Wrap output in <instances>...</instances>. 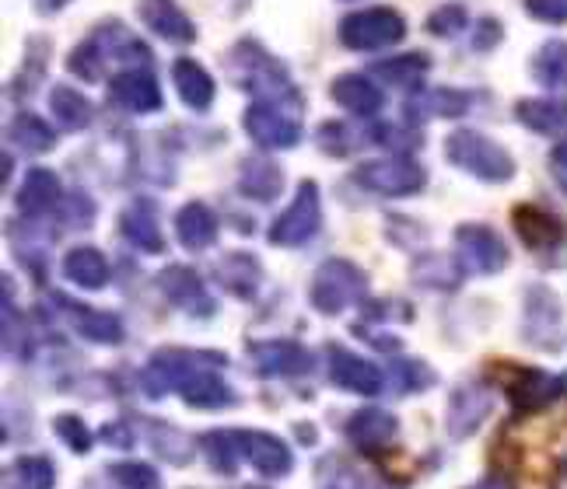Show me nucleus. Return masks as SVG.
<instances>
[{
  "label": "nucleus",
  "mask_w": 567,
  "mask_h": 489,
  "mask_svg": "<svg viewBox=\"0 0 567 489\" xmlns=\"http://www.w3.org/2000/svg\"><path fill=\"white\" fill-rule=\"evenodd\" d=\"M225 63H228L235 87L256 95L259 102H284V105L301 108V95L291 84L288 66H284L267 46H259L256 39H238L225 53Z\"/></svg>",
  "instance_id": "1"
},
{
  "label": "nucleus",
  "mask_w": 567,
  "mask_h": 489,
  "mask_svg": "<svg viewBox=\"0 0 567 489\" xmlns=\"http://www.w3.org/2000/svg\"><path fill=\"white\" fill-rule=\"evenodd\" d=\"M109 60H123L130 66H147L151 50L123 25V21L109 18V21H102V25H95L89 35H84V42L78 50H71L68 71L78 74L81 81L99 84L105 77V63Z\"/></svg>",
  "instance_id": "2"
},
{
  "label": "nucleus",
  "mask_w": 567,
  "mask_h": 489,
  "mask_svg": "<svg viewBox=\"0 0 567 489\" xmlns=\"http://www.w3.org/2000/svg\"><path fill=\"white\" fill-rule=\"evenodd\" d=\"M445 158L480 183L501 186L515 179V158L480 129H452L445 137Z\"/></svg>",
  "instance_id": "3"
},
{
  "label": "nucleus",
  "mask_w": 567,
  "mask_h": 489,
  "mask_svg": "<svg viewBox=\"0 0 567 489\" xmlns=\"http://www.w3.org/2000/svg\"><path fill=\"white\" fill-rule=\"evenodd\" d=\"M340 46L351 53H379L392 50L406 39V18L396 8H361L340 18L337 25Z\"/></svg>",
  "instance_id": "4"
},
{
  "label": "nucleus",
  "mask_w": 567,
  "mask_h": 489,
  "mask_svg": "<svg viewBox=\"0 0 567 489\" xmlns=\"http://www.w3.org/2000/svg\"><path fill=\"white\" fill-rule=\"evenodd\" d=\"M364 294H368V277L351 259H326L316 270L309 291L316 311H322V315H340L351 304L364 301Z\"/></svg>",
  "instance_id": "5"
},
{
  "label": "nucleus",
  "mask_w": 567,
  "mask_h": 489,
  "mask_svg": "<svg viewBox=\"0 0 567 489\" xmlns=\"http://www.w3.org/2000/svg\"><path fill=\"white\" fill-rule=\"evenodd\" d=\"M354 183L375 196H392L403 199L427 186V171L421 162H413L410 154H389V158H375L354 168Z\"/></svg>",
  "instance_id": "6"
},
{
  "label": "nucleus",
  "mask_w": 567,
  "mask_h": 489,
  "mask_svg": "<svg viewBox=\"0 0 567 489\" xmlns=\"http://www.w3.org/2000/svg\"><path fill=\"white\" fill-rule=\"evenodd\" d=\"M319 228H322V196L312 179H305L288 210L270 225L267 238L277 249H301V245H309L319 235Z\"/></svg>",
  "instance_id": "7"
},
{
  "label": "nucleus",
  "mask_w": 567,
  "mask_h": 489,
  "mask_svg": "<svg viewBox=\"0 0 567 489\" xmlns=\"http://www.w3.org/2000/svg\"><path fill=\"white\" fill-rule=\"evenodd\" d=\"M301 108L284 102H252L243 116L249 141L264 150H291L301 141Z\"/></svg>",
  "instance_id": "8"
},
{
  "label": "nucleus",
  "mask_w": 567,
  "mask_h": 489,
  "mask_svg": "<svg viewBox=\"0 0 567 489\" xmlns=\"http://www.w3.org/2000/svg\"><path fill=\"white\" fill-rule=\"evenodd\" d=\"M204 364L221 367L225 357H221V353H196V350H162V353H155V357L147 361V367L141 374V388H144L147 398H162L172 388L179 392L186 377L193 371H200Z\"/></svg>",
  "instance_id": "9"
},
{
  "label": "nucleus",
  "mask_w": 567,
  "mask_h": 489,
  "mask_svg": "<svg viewBox=\"0 0 567 489\" xmlns=\"http://www.w3.org/2000/svg\"><path fill=\"white\" fill-rule=\"evenodd\" d=\"M522 336L539 350H560L567 343L564 308L550 287L533 283L526 291V315H522Z\"/></svg>",
  "instance_id": "10"
},
{
  "label": "nucleus",
  "mask_w": 567,
  "mask_h": 489,
  "mask_svg": "<svg viewBox=\"0 0 567 489\" xmlns=\"http://www.w3.org/2000/svg\"><path fill=\"white\" fill-rule=\"evenodd\" d=\"M455 252H460L463 270L494 277L508 266V245L487 225H460L455 228Z\"/></svg>",
  "instance_id": "11"
},
{
  "label": "nucleus",
  "mask_w": 567,
  "mask_h": 489,
  "mask_svg": "<svg viewBox=\"0 0 567 489\" xmlns=\"http://www.w3.org/2000/svg\"><path fill=\"white\" fill-rule=\"evenodd\" d=\"M158 291L168 298V304H176L179 311H186V315L207 319L217 311L204 280L196 277V270H189V266H165L158 273Z\"/></svg>",
  "instance_id": "12"
},
{
  "label": "nucleus",
  "mask_w": 567,
  "mask_h": 489,
  "mask_svg": "<svg viewBox=\"0 0 567 489\" xmlns=\"http://www.w3.org/2000/svg\"><path fill=\"white\" fill-rule=\"evenodd\" d=\"M494 409V392L484 382H466L452 392L449 398V416H445V427L455 440L470 437Z\"/></svg>",
  "instance_id": "13"
},
{
  "label": "nucleus",
  "mask_w": 567,
  "mask_h": 489,
  "mask_svg": "<svg viewBox=\"0 0 567 489\" xmlns=\"http://www.w3.org/2000/svg\"><path fill=\"white\" fill-rule=\"evenodd\" d=\"M109 95H113L116 105H123L126 113H137V116H147V113H158L162 108V84L158 77L147 71V66H126L123 74H116L109 81Z\"/></svg>",
  "instance_id": "14"
},
{
  "label": "nucleus",
  "mask_w": 567,
  "mask_h": 489,
  "mask_svg": "<svg viewBox=\"0 0 567 489\" xmlns=\"http://www.w3.org/2000/svg\"><path fill=\"white\" fill-rule=\"evenodd\" d=\"M137 14L147 32H155L165 42H176V46H189V42L200 39L196 21L179 8V0H137Z\"/></svg>",
  "instance_id": "15"
},
{
  "label": "nucleus",
  "mask_w": 567,
  "mask_h": 489,
  "mask_svg": "<svg viewBox=\"0 0 567 489\" xmlns=\"http://www.w3.org/2000/svg\"><path fill=\"white\" fill-rule=\"evenodd\" d=\"M473 98L460 87H449V84H439V87H427V92H417L403 102V116L410 123H427V119H460L470 113Z\"/></svg>",
  "instance_id": "16"
},
{
  "label": "nucleus",
  "mask_w": 567,
  "mask_h": 489,
  "mask_svg": "<svg viewBox=\"0 0 567 489\" xmlns=\"http://www.w3.org/2000/svg\"><path fill=\"white\" fill-rule=\"evenodd\" d=\"M330 377L337 388L354 392V395H379L385 385V377L375 364L354 357V353L343 346H330Z\"/></svg>",
  "instance_id": "17"
},
{
  "label": "nucleus",
  "mask_w": 567,
  "mask_h": 489,
  "mask_svg": "<svg viewBox=\"0 0 567 489\" xmlns=\"http://www.w3.org/2000/svg\"><path fill=\"white\" fill-rule=\"evenodd\" d=\"M120 231L123 238L134 245V249L158 256L165 252V238H162V225H158V207L151 199H134L123 214H120Z\"/></svg>",
  "instance_id": "18"
},
{
  "label": "nucleus",
  "mask_w": 567,
  "mask_h": 489,
  "mask_svg": "<svg viewBox=\"0 0 567 489\" xmlns=\"http://www.w3.org/2000/svg\"><path fill=\"white\" fill-rule=\"evenodd\" d=\"M330 98L343 108V113L364 116V119L368 116H379L382 105H385L382 87L372 77H364V74H340V77H333Z\"/></svg>",
  "instance_id": "19"
},
{
  "label": "nucleus",
  "mask_w": 567,
  "mask_h": 489,
  "mask_svg": "<svg viewBox=\"0 0 567 489\" xmlns=\"http://www.w3.org/2000/svg\"><path fill=\"white\" fill-rule=\"evenodd\" d=\"M347 434H351V440L358 444L361 451H382V448H389L392 440H396L400 424H396V416H392L389 409L364 406V409H358L351 419H347Z\"/></svg>",
  "instance_id": "20"
},
{
  "label": "nucleus",
  "mask_w": 567,
  "mask_h": 489,
  "mask_svg": "<svg viewBox=\"0 0 567 489\" xmlns=\"http://www.w3.org/2000/svg\"><path fill=\"white\" fill-rule=\"evenodd\" d=\"M243 458L252 461V469L267 479H280L291 472V451L288 444L264 430H243Z\"/></svg>",
  "instance_id": "21"
},
{
  "label": "nucleus",
  "mask_w": 567,
  "mask_h": 489,
  "mask_svg": "<svg viewBox=\"0 0 567 489\" xmlns=\"http://www.w3.org/2000/svg\"><path fill=\"white\" fill-rule=\"evenodd\" d=\"M60 196H63V189H60L56 171L32 168V171H25V179H21L14 204L25 217L39 220V217H47V214H53L60 207Z\"/></svg>",
  "instance_id": "22"
},
{
  "label": "nucleus",
  "mask_w": 567,
  "mask_h": 489,
  "mask_svg": "<svg viewBox=\"0 0 567 489\" xmlns=\"http://www.w3.org/2000/svg\"><path fill=\"white\" fill-rule=\"evenodd\" d=\"M172 84H176L183 105L193 108V113H207V108L214 105L217 87H214V77L200 60L179 56L176 63H172Z\"/></svg>",
  "instance_id": "23"
},
{
  "label": "nucleus",
  "mask_w": 567,
  "mask_h": 489,
  "mask_svg": "<svg viewBox=\"0 0 567 489\" xmlns=\"http://www.w3.org/2000/svg\"><path fill=\"white\" fill-rule=\"evenodd\" d=\"M238 193L256 199V204H274L284 193V168L270 162L267 154H252L238 165Z\"/></svg>",
  "instance_id": "24"
},
{
  "label": "nucleus",
  "mask_w": 567,
  "mask_h": 489,
  "mask_svg": "<svg viewBox=\"0 0 567 489\" xmlns=\"http://www.w3.org/2000/svg\"><path fill=\"white\" fill-rule=\"evenodd\" d=\"M214 280L221 283L228 294L252 301L259 283H264V266H259V259L252 252H228L214 266Z\"/></svg>",
  "instance_id": "25"
},
{
  "label": "nucleus",
  "mask_w": 567,
  "mask_h": 489,
  "mask_svg": "<svg viewBox=\"0 0 567 489\" xmlns=\"http://www.w3.org/2000/svg\"><path fill=\"white\" fill-rule=\"evenodd\" d=\"M56 304L68 311V319L74 325L78 336H84L89 343H120L123 340V322L113 315V311H99L89 304H78L56 294Z\"/></svg>",
  "instance_id": "26"
},
{
  "label": "nucleus",
  "mask_w": 567,
  "mask_h": 489,
  "mask_svg": "<svg viewBox=\"0 0 567 489\" xmlns=\"http://www.w3.org/2000/svg\"><path fill=\"white\" fill-rule=\"evenodd\" d=\"M515 119L539 137H567V102L560 98H522L515 102Z\"/></svg>",
  "instance_id": "27"
},
{
  "label": "nucleus",
  "mask_w": 567,
  "mask_h": 489,
  "mask_svg": "<svg viewBox=\"0 0 567 489\" xmlns=\"http://www.w3.org/2000/svg\"><path fill=\"white\" fill-rule=\"evenodd\" d=\"M252 364L259 374L277 377V374H301L312 367V357L291 340H274V343H256L252 346Z\"/></svg>",
  "instance_id": "28"
},
{
  "label": "nucleus",
  "mask_w": 567,
  "mask_h": 489,
  "mask_svg": "<svg viewBox=\"0 0 567 489\" xmlns=\"http://www.w3.org/2000/svg\"><path fill=\"white\" fill-rule=\"evenodd\" d=\"M176 238L183 249L189 252H204L210 249V245L217 241V217L207 204H200V199H193V204L179 207L176 214Z\"/></svg>",
  "instance_id": "29"
},
{
  "label": "nucleus",
  "mask_w": 567,
  "mask_h": 489,
  "mask_svg": "<svg viewBox=\"0 0 567 489\" xmlns=\"http://www.w3.org/2000/svg\"><path fill=\"white\" fill-rule=\"evenodd\" d=\"M431 71V56L427 53H400V56H385L379 63H372V74L389 84V87H403V92L417 95V87L424 84Z\"/></svg>",
  "instance_id": "30"
},
{
  "label": "nucleus",
  "mask_w": 567,
  "mask_h": 489,
  "mask_svg": "<svg viewBox=\"0 0 567 489\" xmlns=\"http://www.w3.org/2000/svg\"><path fill=\"white\" fill-rule=\"evenodd\" d=\"M463 277H466L463 262H455L452 256L442 252H427L410 266V280L424 287V291H455Z\"/></svg>",
  "instance_id": "31"
},
{
  "label": "nucleus",
  "mask_w": 567,
  "mask_h": 489,
  "mask_svg": "<svg viewBox=\"0 0 567 489\" xmlns=\"http://www.w3.org/2000/svg\"><path fill=\"white\" fill-rule=\"evenodd\" d=\"M512 225L518 231V238L529 245V249H550V245L560 241V220L533 204H522L512 210Z\"/></svg>",
  "instance_id": "32"
},
{
  "label": "nucleus",
  "mask_w": 567,
  "mask_h": 489,
  "mask_svg": "<svg viewBox=\"0 0 567 489\" xmlns=\"http://www.w3.org/2000/svg\"><path fill=\"white\" fill-rule=\"evenodd\" d=\"M63 277L74 287H84V291H102L109 283V259L92 245H78L63 256Z\"/></svg>",
  "instance_id": "33"
},
{
  "label": "nucleus",
  "mask_w": 567,
  "mask_h": 489,
  "mask_svg": "<svg viewBox=\"0 0 567 489\" xmlns=\"http://www.w3.org/2000/svg\"><path fill=\"white\" fill-rule=\"evenodd\" d=\"M529 74L547 92H567V39H547L529 60Z\"/></svg>",
  "instance_id": "34"
},
{
  "label": "nucleus",
  "mask_w": 567,
  "mask_h": 489,
  "mask_svg": "<svg viewBox=\"0 0 567 489\" xmlns=\"http://www.w3.org/2000/svg\"><path fill=\"white\" fill-rule=\"evenodd\" d=\"M179 395L193 409H228L235 403V392L228 388L225 377H217L210 371H193L183 382Z\"/></svg>",
  "instance_id": "35"
},
{
  "label": "nucleus",
  "mask_w": 567,
  "mask_h": 489,
  "mask_svg": "<svg viewBox=\"0 0 567 489\" xmlns=\"http://www.w3.org/2000/svg\"><path fill=\"white\" fill-rule=\"evenodd\" d=\"M50 113H53V119H56L63 129L81 133V129H89V126H92L95 108H92V102L84 98L81 92H74L71 84H56L53 92H50Z\"/></svg>",
  "instance_id": "36"
},
{
  "label": "nucleus",
  "mask_w": 567,
  "mask_h": 489,
  "mask_svg": "<svg viewBox=\"0 0 567 489\" xmlns=\"http://www.w3.org/2000/svg\"><path fill=\"white\" fill-rule=\"evenodd\" d=\"M8 141L25 154H47L56 147V129L47 119H39L35 113H18L8 123Z\"/></svg>",
  "instance_id": "37"
},
{
  "label": "nucleus",
  "mask_w": 567,
  "mask_h": 489,
  "mask_svg": "<svg viewBox=\"0 0 567 489\" xmlns=\"http://www.w3.org/2000/svg\"><path fill=\"white\" fill-rule=\"evenodd\" d=\"M56 472L50 458H18L4 469V489H53Z\"/></svg>",
  "instance_id": "38"
},
{
  "label": "nucleus",
  "mask_w": 567,
  "mask_h": 489,
  "mask_svg": "<svg viewBox=\"0 0 567 489\" xmlns=\"http://www.w3.org/2000/svg\"><path fill=\"white\" fill-rule=\"evenodd\" d=\"M557 392H564V385L557 382V377L543 374V371H526L518 377V385L512 388V403L518 409H543Z\"/></svg>",
  "instance_id": "39"
},
{
  "label": "nucleus",
  "mask_w": 567,
  "mask_h": 489,
  "mask_svg": "<svg viewBox=\"0 0 567 489\" xmlns=\"http://www.w3.org/2000/svg\"><path fill=\"white\" fill-rule=\"evenodd\" d=\"M204 451L210 458V469L231 476L243 461V430H210L204 437Z\"/></svg>",
  "instance_id": "40"
},
{
  "label": "nucleus",
  "mask_w": 567,
  "mask_h": 489,
  "mask_svg": "<svg viewBox=\"0 0 567 489\" xmlns=\"http://www.w3.org/2000/svg\"><path fill=\"white\" fill-rule=\"evenodd\" d=\"M466 25H470V11H466V4H455V0L452 4H439L424 18V29L434 39H455L466 32Z\"/></svg>",
  "instance_id": "41"
},
{
  "label": "nucleus",
  "mask_w": 567,
  "mask_h": 489,
  "mask_svg": "<svg viewBox=\"0 0 567 489\" xmlns=\"http://www.w3.org/2000/svg\"><path fill=\"white\" fill-rule=\"evenodd\" d=\"M151 448L158 451V458H165L172 465H186L193 458L189 437L179 434L176 427H168V424H155V427H151Z\"/></svg>",
  "instance_id": "42"
},
{
  "label": "nucleus",
  "mask_w": 567,
  "mask_h": 489,
  "mask_svg": "<svg viewBox=\"0 0 567 489\" xmlns=\"http://www.w3.org/2000/svg\"><path fill=\"white\" fill-rule=\"evenodd\" d=\"M316 141H319V147L326 154H333V158H347V154L361 144V137L347 123H322L319 133H316Z\"/></svg>",
  "instance_id": "43"
},
{
  "label": "nucleus",
  "mask_w": 567,
  "mask_h": 489,
  "mask_svg": "<svg viewBox=\"0 0 567 489\" xmlns=\"http://www.w3.org/2000/svg\"><path fill=\"white\" fill-rule=\"evenodd\" d=\"M109 476H113L123 489H158V486H162L158 472L151 469V465H144V461H123V465H113V469H109Z\"/></svg>",
  "instance_id": "44"
},
{
  "label": "nucleus",
  "mask_w": 567,
  "mask_h": 489,
  "mask_svg": "<svg viewBox=\"0 0 567 489\" xmlns=\"http://www.w3.org/2000/svg\"><path fill=\"white\" fill-rule=\"evenodd\" d=\"M56 434H60V440L68 444L71 451H78V455H84L92 448V434H89V427H84V419L81 416H60L56 419Z\"/></svg>",
  "instance_id": "45"
},
{
  "label": "nucleus",
  "mask_w": 567,
  "mask_h": 489,
  "mask_svg": "<svg viewBox=\"0 0 567 489\" xmlns=\"http://www.w3.org/2000/svg\"><path fill=\"white\" fill-rule=\"evenodd\" d=\"M526 14L543 25H567V0H526Z\"/></svg>",
  "instance_id": "46"
},
{
  "label": "nucleus",
  "mask_w": 567,
  "mask_h": 489,
  "mask_svg": "<svg viewBox=\"0 0 567 489\" xmlns=\"http://www.w3.org/2000/svg\"><path fill=\"white\" fill-rule=\"evenodd\" d=\"M92 220H95V204L81 189H74L71 199H68V210H63V225H68V228H89Z\"/></svg>",
  "instance_id": "47"
},
{
  "label": "nucleus",
  "mask_w": 567,
  "mask_h": 489,
  "mask_svg": "<svg viewBox=\"0 0 567 489\" xmlns=\"http://www.w3.org/2000/svg\"><path fill=\"white\" fill-rule=\"evenodd\" d=\"M501 39H505V25H501L497 18H480V21H476V29H473L470 46H473L476 53H487V50L501 46Z\"/></svg>",
  "instance_id": "48"
},
{
  "label": "nucleus",
  "mask_w": 567,
  "mask_h": 489,
  "mask_svg": "<svg viewBox=\"0 0 567 489\" xmlns=\"http://www.w3.org/2000/svg\"><path fill=\"white\" fill-rule=\"evenodd\" d=\"M550 168H554V175H557L560 189L567 193V144L554 147V154H550Z\"/></svg>",
  "instance_id": "49"
},
{
  "label": "nucleus",
  "mask_w": 567,
  "mask_h": 489,
  "mask_svg": "<svg viewBox=\"0 0 567 489\" xmlns=\"http://www.w3.org/2000/svg\"><path fill=\"white\" fill-rule=\"evenodd\" d=\"M102 440H105V444H113V448H130V444H134V437H130L120 424H109V427L102 430Z\"/></svg>",
  "instance_id": "50"
},
{
  "label": "nucleus",
  "mask_w": 567,
  "mask_h": 489,
  "mask_svg": "<svg viewBox=\"0 0 567 489\" xmlns=\"http://www.w3.org/2000/svg\"><path fill=\"white\" fill-rule=\"evenodd\" d=\"M470 489H508V482L505 479H484V482H476Z\"/></svg>",
  "instance_id": "51"
},
{
  "label": "nucleus",
  "mask_w": 567,
  "mask_h": 489,
  "mask_svg": "<svg viewBox=\"0 0 567 489\" xmlns=\"http://www.w3.org/2000/svg\"><path fill=\"white\" fill-rule=\"evenodd\" d=\"M39 4H47V11H60L63 0H39Z\"/></svg>",
  "instance_id": "52"
},
{
  "label": "nucleus",
  "mask_w": 567,
  "mask_h": 489,
  "mask_svg": "<svg viewBox=\"0 0 567 489\" xmlns=\"http://www.w3.org/2000/svg\"><path fill=\"white\" fill-rule=\"evenodd\" d=\"M560 385H564V392H567V374H564V377H560Z\"/></svg>",
  "instance_id": "53"
},
{
  "label": "nucleus",
  "mask_w": 567,
  "mask_h": 489,
  "mask_svg": "<svg viewBox=\"0 0 567 489\" xmlns=\"http://www.w3.org/2000/svg\"><path fill=\"white\" fill-rule=\"evenodd\" d=\"M351 4H354V0H351Z\"/></svg>",
  "instance_id": "54"
}]
</instances>
